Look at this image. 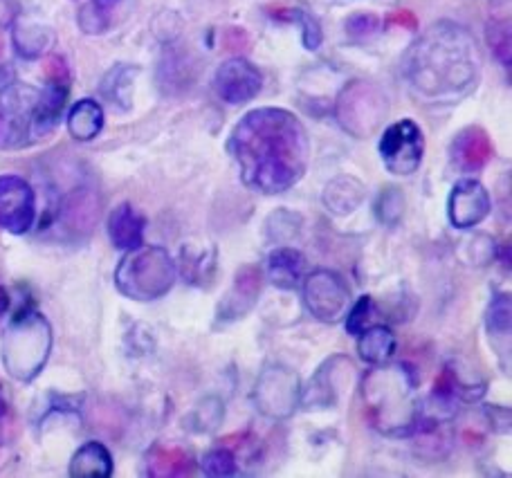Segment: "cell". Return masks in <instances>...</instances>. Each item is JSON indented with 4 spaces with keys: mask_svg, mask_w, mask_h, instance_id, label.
<instances>
[{
    "mask_svg": "<svg viewBox=\"0 0 512 478\" xmlns=\"http://www.w3.org/2000/svg\"><path fill=\"white\" fill-rule=\"evenodd\" d=\"M248 187L281 193L304 178L310 144L304 124L281 108H256L245 115L227 140Z\"/></svg>",
    "mask_w": 512,
    "mask_h": 478,
    "instance_id": "1",
    "label": "cell"
},
{
    "mask_svg": "<svg viewBox=\"0 0 512 478\" xmlns=\"http://www.w3.org/2000/svg\"><path fill=\"white\" fill-rule=\"evenodd\" d=\"M405 77L418 99L452 104L477 86L481 77L479 45L465 27L436 23L409 48Z\"/></svg>",
    "mask_w": 512,
    "mask_h": 478,
    "instance_id": "2",
    "label": "cell"
},
{
    "mask_svg": "<svg viewBox=\"0 0 512 478\" xmlns=\"http://www.w3.org/2000/svg\"><path fill=\"white\" fill-rule=\"evenodd\" d=\"M364 402L373 427L382 434L409 436L416 431L420 418L416 380L405 364H382V369L367 375Z\"/></svg>",
    "mask_w": 512,
    "mask_h": 478,
    "instance_id": "3",
    "label": "cell"
},
{
    "mask_svg": "<svg viewBox=\"0 0 512 478\" xmlns=\"http://www.w3.org/2000/svg\"><path fill=\"white\" fill-rule=\"evenodd\" d=\"M176 281V263L164 247H135L117 265L115 286L124 297L149 303L167 294Z\"/></svg>",
    "mask_w": 512,
    "mask_h": 478,
    "instance_id": "4",
    "label": "cell"
},
{
    "mask_svg": "<svg viewBox=\"0 0 512 478\" xmlns=\"http://www.w3.org/2000/svg\"><path fill=\"white\" fill-rule=\"evenodd\" d=\"M52 346L50 324L39 312L23 308L9 324L3 339V360L9 375L18 380H32L48 362Z\"/></svg>",
    "mask_w": 512,
    "mask_h": 478,
    "instance_id": "5",
    "label": "cell"
},
{
    "mask_svg": "<svg viewBox=\"0 0 512 478\" xmlns=\"http://www.w3.org/2000/svg\"><path fill=\"white\" fill-rule=\"evenodd\" d=\"M389 113V99L382 90L367 81H353L346 86L335 104L337 122L346 133L355 137H369L384 122Z\"/></svg>",
    "mask_w": 512,
    "mask_h": 478,
    "instance_id": "6",
    "label": "cell"
},
{
    "mask_svg": "<svg viewBox=\"0 0 512 478\" xmlns=\"http://www.w3.org/2000/svg\"><path fill=\"white\" fill-rule=\"evenodd\" d=\"M380 155L384 167L393 176H411L425 155V137L418 124L411 119L391 124L380 140Z\"/></svg>",
    "mask_w": 512,
    "mask_h": 478,
    "instance_id": "7",
    "label": "cell"
},
{
    "mask_svg": "<svg viewBox=\"0 0 512 478\" xmlns=\"http://www.w3.org/2000/svg\"><path fill=\"white\" fill-rule=\"evenodd\" d=\"M36 95L23 84L7 86L0 95V149H21L32 142V110Z\"/></svg>",
    "mask_w": 512,
    "mask_h": 478,
    "instance_id": "8",
    "label": "cell"
},
{
    "mask_svg": "<svg viewBox=\"0 0 512 478\" xmlns=\"http://www.w3.org/2000/svg\"><path fill=\"white\" fill-rule=\"evenodd\" d=\"M351 292L340 274L331 270L310 272L304 281V303L310 315L324 324H335L349 308Z\"/></svg>",
    "mask_w": 512,
    "mask_h": 478,
    "instance_id": "9",
    "label": "cell"
},
{
    "mask_svg": "<svg viewBox=\"0 0 512 478\" xmlns=\"http://www.w3.org/2000/svg\"><path fill=\"white\" fill-rule=\"evenodd\" d=\"M256 407L274 420H283L295 413L301 400L299 378L286 366H270L259 378L254 391Z\"/></svg>",
    "mask_w": 512,
    "mask_h": 478,
    "instance_id": "10",
    "label": "cell"
},
{
    "mask_svg": "<svg viewBox=\"0 0 512 478\" xmlns=\"http://www.w3.org/2000/svg\"><path fill=\"white\" fill-rule=\"evenodd\" d=\"M34 191L23 178L0 176V225L12 234H25L34 225Z\"/></svg>",
    "mask_w": 512,
    "mask_h": 478,
    "instance_id": "11",
    "label": "cell"
},
{
    "mask_svg": "<svg viewBox=\"0 0 512 478\" xmlns=\"http://www.w3.org/2000/svg\"><path fill=\"white\" fill-rule=\"evenodd\" d=\"M490 214V196L479 180L465 178L456 182L450 200H447V216L456 229H472L486 220Z\"/></svg>",
    "mask_w": 512,
    "mask_h": 478,
    "instance_id": "12",
    "label": "cell"
},
{
    "mask_svg": "<svg viewBox=\"0 0 512 478\" xmlns=\"http://www.w3.org/2000/svg\"><path fill=\"white\" fill-rule=\"evenodd\" d=\"M214 84L216 93L221 95V99L227 101V104H245V101L259 95L263 77L250 61L230 59L218 68Z\"/></svg>",
    "mask_w": 512,
    "mask_h": 478,
    "instance_id": "13",
    "label": "cell"
},
{
    "mask_svg": "<svg viewBox=\"0 0 512 478\" xmlns=\"http://www.w3.org/2000/svg\"><path fill=\"white\" fill-rule=\"evenodd\" d=\"M263 272L256 265H243L236 272L232 290L225 294L221 306H218V319L221 321H239L243 315L254 308V303L261 297Z\"/></svg>",
    "mask_w": 512,
    "mask_h": 478,
    "instance_id": "14",
    "label": "cell"
},
{
    "mask_svg": "<svg viewBox=\"0 0 512 478\" xmlns=\"http://www.w3.org/2000/svg\"><path fill=\"white\" fill-rule=\"evenodd\" d=\"M68 101V77H48V86L36 95L32 110V133L34 137L48 135L54 131L59 117L63 115Z\"/></svg>",
    "mask_w": 512,
    "mask_h": 478,
    "instance_id": "15",
    "label": "cell"
},
{
    "mask_svg": "<svg viewBox=\"0 0 512 478\" xmlns=\"http://www.w3.org/2000/svg\"><path fill=\"white\" fill-rule=\"evenodd\" d=\"M99 214V198L90 189H75L68 193L66 200L59 209V223L66 234H88L97 223Z\"/></svg>",
    "mask_w": 512,
    "mask_h": 478,
    "instance_id": "16",
    "label": "cell"
},
{
    "mask_svg": "<svg viewBox=\"0 0 512 478\" xmlns=\"http://www.w3.org/2000/svg\"><path fill=\"white\" fill-rule=\"evenodd\" d=\"M492 158V142L488 133L479 126H470L454 137L452 162L461 171H479Z\"/></svg>",
    "mask_w": 512,
    "mask_h": 478,
    "instance_id": "17",
    "label": "cell"
},
{
    "mask_svg": "<svg viewBox=\"0 0 512 478\" xmlns=\"http://www.w3.org/2000/svg\"><path fill=\"white\" fill-rule=\"evenodd\" d=\"M194 472V456L178 445H153L146 454V474L169 478Z\"/></svg>",
    "mask_w": 512,
    "mask_h": 478,
    "instance_id": "18",
    "label": "cell"
},
{
    "mask_svg": "<svg viewBox=\"0 0 512 478\" xmlns=\"http://www.w3.org/2000/svg\"><path fill=\"white\" fill-rule=\"evenodd\" d=\"M265 274H268L272 286L281 290H295L301 283V274H304V256L292 250V247H279L268 256Z\"/></svg>",
    "mask_w": 512,
    "mask_h": 478,
    "instance_id": "19",
    "label": "cell"
},
{
    "mask_svg": "<svg viewBox=\"0 0 512 478\" xmlns=\"http://www.w3.org/2000/svg\"><path fill=\"white\" fill-rule=\"evenodd\" d=\"M108 234H111L113 245L120 250H135L142 245L144 218L124 202V205L115 207L111 218H108Z\"/></svg>",
    "mask_w": 512,
    "mask_h": 478,
    "instance_id": "20",
    "label": "cell"
},
{
    "mask_svg": "<svg viewBox=\"0 0 512 478\" xmlns=\"http://www.w3.org/2000/svg\"><path fill=\"white\" fill-rule=\"evenodd\" d=\"M113 474V456L102 443H86L70 461L72 478H108Z\"/></svg>",
    "mask_w": 512,
    "mask_h": 478,
    "instance_id": "21",
    "label": "cell"
},
{
    "mask_svg": "<svg viewBox=\"0 0 512 478\" xmlns=\"http://www.w3.org/2000/svg\"><path fill=\"white\" fill-rule=\"evenodd\" d=\"M104 126V110L95 99H81L68 113V131L79 142L95 140Z\"/></svg>",
    "mask_w": 512,
    "mask_h": 478,
    "instance_id": "22",
    "label": "cell"
},
{
    "mask_svg": "<svg viewBox=\"0 0 512 478\" xmlns=\"http://www.w3.org/2000/svg\"><path fill=\"white\" fill-rule=\"evenodd\" d=\"M362 200H364V185L360 180H355L351 176L335 178L328 182L324 189L326 207L337 216L351 214L353 209L360 207Z\"/></svg>",
    "mask_w": 512,
    "mask_h": 478,
    "instance_id": "23",
    "label": "cell"
},
{
    "mask_svg": "<svg viewBox=\"0 0 512 478\" xmlns=\"http://www.w3.org/2000/svg\"><path fill=\"white\" fill-rule=\"evenodd\" d=\"M358 337V353L367 364H389L391 355L396 353V337L387 326H369Z\"/></svg>",
    "mask_w": 512,
    "mask_h": 478,
    "instance_id": "24",
    "label": "cell"
},
{
    "mask_svg": "<svg viewBox=\"0 0 512 478\" xmlns=\"http://www.w3.org/2000/svg\"><path fill=\"white\" fill-rule=\"evenodd\" d=\"M486 326H488L492 348H495L497 355L504 357V364L508 369V357H510V297L508 294H497L495 301H492Z\"/></svg>",
    "mask_w": 512,
    "mask_h": 478,
    "instance_id": "25",
    "label": "cell"
},
{
    "mask_svg": "<svg viewBox=\"0 0 512 478\" xmlns=\"http://www.w3.org/2000/svg\"><path fill=\"white\" fill-rule=\"evenodd\" d=\"M335 364H337V357H335ZM335 364H333V369H335ZM337 391H340V386H337V382L333 380L331 360H328L322 369L313 375L308 389L301 393L299 402H304V407H308V409L333 407V404L337 402Z\"/></svg>",
    "mask_w": 512,
    "mask_h": 478,
    "instance_id": "26",
    "label": "cell"
},
{
    "mask_svg": "<svg viewBox=\"0 0 512 478\" xmlns=\"http://www.w3.org/2000/svg\"><path fill=\"white\" fill-rule=\"evenodd\" d=\"M14 43H16V50L21 52L23 57L36 59L52 45V32L48 27H39V25L18 27L14 32Z\"/></svg>",
    "mask_w": 512,
    "mask_h": 478,
    "instance_id": "27",
    "label": "cell"
},
{
    "mask_svg": "<svg viewBox=\"0 0 512 478\" xmlns=\"http://www.w3.org/2000/svg\"><path fill=\"white\" fill-rule=\"evenodd\" d=\"M488 43L495 57L510 68V18L508 16H497L488 23Z\"/></svg>",
    "mask_w": 512,
    "mask_h": 478,
    "instance_id": "28",
    "label": "cell"
},
{
    "mask_svg": "<svg viewBox=\"0 0 512 478\" xmlns=\"http://www.w3.org/2000/svg\"><path fill=\"white\" fill-rule=\"evenodd\" d=\"M180 263H182V272H185V279L191 283H200V281H207L209 277V270H214V252L209 256V252L203 254H187V250H182L180 256Z\"/></svg>",
    "mask_w": 512,
    "mask_h": 478,
    "instance_id": "29",
    "label": "cell"
},
{
    "mask_svg": "<svg viewBox=\"0 0 512 478\" xmlns=\"http://www.w3.org/2000/svg\"><path fill=\"white\" fill-rule=\"evenodd\" d=\"M200 467H203V472L207 476H234V474H239V470H236L234 454L230 452V449H223V447L207 452L203 456V463H200Z\"/></svg>",
    "mask_w": 512,
    "mask_h": 478,
    "instance_id": "30",
    "label": "cell"
},
{
    "mask_svg": "<svg viewBox=\"0 0 512 478\" xmlns=\"http://www.w3.org/2000/svg\"><path fill=\"white\" fill-rule=\"evenodd\" d=\"M373 317H376V303H373L371 297H362L349 312V317H346V330L358 337L362 330L373 326Z\"/></svg>",
    "mask_w": 512,
    "mask_h": 478,
    "instance_id": "31",
    "label": "cell"
},
{
    "mask_svg": "<svg viewBox=\"0 0 512 478\" xmlns=\"http://www.w3.org/2000/svg\"><path fill=\"white\" fill-rule=\"evenodd\" d=\"M402 211H405V198H402V193L393 187L384 189L378 200V216L382 223L393 225L402 216Z\"/></svg>",
    "mask_w": 512,
    "mask_h": 478,
    "instance_id": "32",
    "label": "cell"
},
{
    "mask_svg": "<svg viewBox=\"0 0 512 478\" xmlns=\"http://www.w3.org/2000/svg\"><path fill=\"white\" fill-rule=\"evenodd\" d=\"M281 14L292 16L297 23H301V27H304V45L308 50L319 48V43H322V30H319V23L315 21L313 16L301 12V9H283Z\"/></svg>",
    "mask_w": 512,
    "mask_h": 478,
    "instance_id": "33",
    "label": "cell"
},
{
    "mask_svg": "<svg viewBox=\"0 0 512 478\" xmlns=\"http://www.w3.org/2000/svg\"><path fill=\"white\" fill-rule=\"evenodd\" d=\"M378 27H380V21H378V16H373V14H355L349 18V21H346V32L355 36V39L376 34Z\"/></svg>",
    "mask_w": 512,
    "mask_h": 478,
    "instance_id": "34",
    "label": "cell"
},
{
    "mask_svg": "<svg viewBox=\"0 0 512 478\" xmlns=\"http://www.w3.org/2000/svg\"><path fill=\"white\" fill-rule=\"evenodd\" d=\"M218 404V400L216 398H207L205 402H200L198 407L194 409V429H198V431H212V429H216L218 425H221V422H216V420H212V409L216 407Z\"/></svg>",
    "mask_w": 512,
    "mask_h": 478,
    "instance_id": "35",
    "label": "cell"
},
{
    "mask_svg": "<svg viewBox=\"0 0 512 478\" xmlns=\"http://www.w3.org/2000/svg\"><path fill=\"white\" fill-rule=\"evenodd\" d=\"M16 0H0V27H7L14 23L16 18Z\"/></svg>",
    "mask_w": 512,
    "mask_h": 478,
    "instance_id": "36",
    "label": "cell"
},
{
    "mask_svg": "<svg viewBox=\"0 0 512 478\" xmlns=\"http://www.w3.org/2000/svg\"><path fill=\"white\" fill-rule=\"evenodd\" d=\"M389 23L391 25H402V27H409V30H414L416 27V18L411 12H396L393 16H389Z\"/></svg>",
    "mask_w": 512,
    "mask_h": 478,
    "instance_id": "37",
    "label": "cell"
},
{
    "mask_svg": "<svg viewBox=\"0 0 512 478\" xmlns=\"http://www.w3.org/2000/svg\"><path fill=\"white\" fill-rule=\"evenodd\" d=\"M7 306H9V297H7V292L3 290V286H0V312H3Z\"/></svg>",
    "mask_w": 512,
    "mask_h": 478,
    "instance_id": "38",
    "label": "cell"
},
{
    "mask_svg": "<svg viewBox=\"0 0 512 478\" xmlns=\"http://www.w3.org/2000/svg\"><path fill=\"white\" fill-rule=\"evenodd\" d=\"M5 413V400H3V393H0V416Z\"/></svg>",
    "mask_w": 512,
    "mask_h": 478,
    "instance_id": "39",
    "label": "cell"
}]
</instances>
